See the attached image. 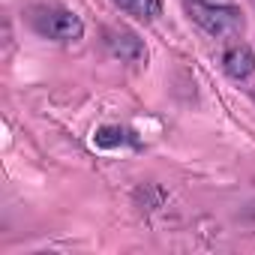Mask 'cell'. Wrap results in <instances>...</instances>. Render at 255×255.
<instances>
[{
    "mask_svg": "<svg viewBox=\"0 0 255 255\" xmlns=\"http://www.w3.org/2000/svg\"><path fill=\"white\" fill-rule=\"evenodd\" d=\"M30 27L51 42H75L84 36V21L60 3H39L30 9Z\"/></svg>",
    "mask_w": 255,
    "mask_h": 255,
    "instance_id": "1",
    "label": "cell"
},
{
    "mask_svg": "<svg viewBox=\"0 0 255 255\" xmlns=\"http://www.w3.org/2000/svg\"><path fill=\"white\" fill-rule=\"evenodd\" d=\"M186 15L204 27L210 36H234L243 27V15L234 3H210V0H183Z\"/></svg>",
    "mask_w": 255,
    "mask_h": 255,
    "instance_id": "2",
    "label": "cell"
},
{
    "mask_svg": "<svg viewBox=\"0 0 255 255\" xmlns=\"http://www.w3.org/2000/svg\"><path fill=\"white\" fill-rule=\"evenodd\" d=\"M105 48L111 51V57L123 60V63H144L147 60V48L144 42L123 27H108L105 30Z\"/></svg>",
    "mask_w": 255,
    "mask_h": 255,
    "instance_id": "3",
    "label": "cell"
},
{
    "mask_svg": "<svg viewBox=\"0 0 255 255\" xmlns=\"http://www.w3.org/2000/svg\"><path fill=\"white\" fill-rule=\"evenodd\" d=\"M222 69L228 78L234 81H246L255 69V54L249 45H231L225 54H222Z\"/></svg>",
    "mask_w": 255,
    "mask_h": 255,
    "instance_id": "4",
    "label": "cell"
},
{
    "mask_svg": "<svg viewBox=\"0 0 255 255\" xmlns=\"http://www.w3.org/2000/svg\"><path fill=\"white\" fill-rule=\"evenodd\" d=\"M111 3L138 21H156L162 15V0H111Z\"/></svg>",
    "mask_w": 255,
    "mask_h": 255,
    "instance_id": "5",
    "label": "cell"
},
{
    "mask_svg": "<svg viewBox=\"0 0 255 255\" xmlns=\"http://www.w3.org/2000/svg\"><path fill=\"white\" fill-rule=\"evenodd\" d=\"M96 144L99 147H135L138 138H135V132L123 129V126H102L96 132Z\"/></svg>",
    "mask_w": 255,
    "mask_h": 255,
    "instance_id": "6",
    "label": "cell"
},
{
    "mask_svg": "<svg viewBox=\"0 0 255 255\" xmlns=\"http://www.w3.org/2000/svg\"><path fill=\"white\" fill-rule=\"evenodd\" d=\"M210 3H231V0H210Z\"/></svg>",
    "mask_w": 255,
    "mask_h": 255,
    "instance_id": "7",
    "label": "cell"
}]
</instances>
